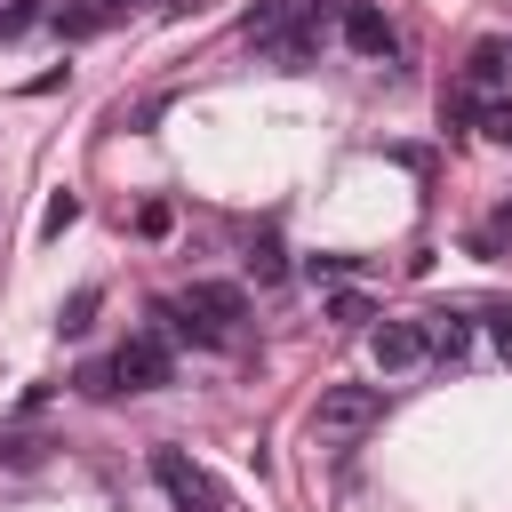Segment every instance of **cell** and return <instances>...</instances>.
Instances as JSON below:
<instances>
[{"label": "cell", "instance_id": "1", "mask_svg": "<svg viewBox=\"0 0 512 512\" xmlns=\"http://www.w3.org/2000/svg\"><path fill=\"white\" fill-rule=\"evenodd\" d=\"M384 416V384H328L320 400H312V432L320 440H352V432H368Z\"/></svg>", "mask_w": 512, "mask_h": 512}, {"label": "cell", "instance_id": "2", "mask_svg": "<svg viewBox=\"0 0 512 512\" xmlns=\"http://www.w3.org/2000/svg\"><path fill=\"white\" fill-rule=\"evenodd\" d=\"M152 480L168 488V504H176V512H224V488H216L184 448H152Z\"/></svg>", "mask_w": 512, "mask_h": 512}, {"label": "cell", "instance_id": "3", "mask_svg": "<svg viewBox=\"0 0 512 512\" xmlns=\"http://www.w3.org/2000/svg\"><path fill=\"white\" fill-rule=\"evenodd\" d=\"M368 352H376L384 376H416V368L432 360V328H424V320H376V328H368Z\"/></svg>", "mask_w": 512, "mask_h": 512}, {"label": "cell", "instance_id": "4", "mask_svg": "<svg viewBox=\"0 0 512 512\" xmlns=\"http://www.w3.org/2000/svg\"><path fill=\"white\" fill-rule=\"evenodd\" d=\"M112 376H120V392H160V384L176 376L168 336H128V344L112 352Z\"/></svg>", "mask_w": 512, "mask_h": 512}, {"label": "cell", "instance_id": "5", "mask_svg": "<svg viewBox=\"0 0 512 512\" xmlns=\"http://www.w3.org/2000/svg\"><path fill=\"white\" fill-rule=\"evenodd\" d=\"M184 312H192L208 336H232V328L248 320V288H232V280H192V288H184Z\"/></svg>", "mask_w": 512, "mask_h": 512}, {"label": "cell", "instance_id": "6", "mask_svg": "<svg viewBox=\"0 0 512 512\" xmlns=\"http://www.w3.org/2000/svg\"><path fill=\"white\" fill-rule=\"evenodd\" d=\"M336 24H344V48L352 56H392V24H384V8H368V0H336Z\"/></svg>", "mask_w": 512, "mask_h": 512}, {"label": "cell", "instance_id": "7", "mask_svg": "<svg viewBox=\"0 0 512 512\" xmlns=\"http://www.w3.org/2000/svg\"><path fill=\"white\" fill-rule=\"evenodd\" d=\"M288 16H296L288 0H248V16H240V32H248L256 48H280V40H288Z\"/></svg>", "mask_w": 512, "mask_h": 512}, {"label": "cell", "instance_id": "8", "mask_svg": "<svg viewBox=\"0 0 512 512\" xmlns=\"http://www.w3.org/2000/svg\"><path fill=\"white\" fill-rule=\"evenodd\" d=\"M504 72H512V48H504V40H480V48H472V64H464V80H472V88H504Z\"/></svg>", "mask_w": 512, "mask_h": 512}, {"label": "cell", "instance_id": "9", "mask_svg": "<svg viewBox=\"0 0 512 512\" xmlns=\"http://www.w3.org/2000/svg\"><path fill=\"white\" fill-rule=\"evenodd\" d=\"M424 328H432V360H456V352L472 344V320H464V312H432Z\"/></svg>", "mask_w": 512, "mask_h": 512}, {"label": "cell", "instance_id": "10", "mask_svg": "<svg viewBox=\"0 0 512 512\" xmlns=\"http://www.w3.org/2000/svg\"><path fill=\"white\" fill-rule=\"evenodd\" d=\"M96 304H104V288H72V304L56 312V328H64V336H80V328L96 320Z\"/></svg>", "mask_w": 512, "mask_h": 512}, {"label": "cell", "instance_id": "11", "mask_svg": "<svg viewBox=\"0 0 512 512\" xmlns=\"http://www.w3.org/2000/svg\"><path fill=\"white\" fill-rule=\"evenodd\" d=\"M480 136L512 152V96H488V104H480Z\"/></svg>", "mask_w": 512, "mask_h": 512}, {"label": "cell", "instance_id": "12", "mask_svg": "<svg viewBox=\"0 0 512 512\" xmlns=\"http://www.w3.org/2000/svg\"><path fill=\"white\" fill-rule=\"evenodd\" d=\"M248 272H256L264 288H272V280H288V256H280V240H256V248H248Z\"/></svg>", "mask_w": 512, "mask_h": 512}, {"label": "cell", "instance_id": "13", "mask_svg": "<svg viewBox=\"0 0 512 512\" xmlns=\"http://www.w3.org/2000/svg\"><path fill=\"white\" fill-rule=\"evenodd\" d=\"M72 384H80L88 400H112V392H120V376H112V360H88V368H80Z\"/></svg>", "mask_w": 512, "mask_h": 512}, {"label": "cell", "instance_id": "14", "mask_svg": "<svg viewBox=\"0 0 512 512\" xmlns=\"http://www.w3.org/2000/svg\"><path fill=\"white\" fill-rule=\"evenodd\" d=\"M72 216H80V200H72V192H56V200H48V208H40V232H64V224H72Z\"/></svg>", "mask_w": 512, "mask_h": 512}, {"label": "cell", "instance_id": "15", "mask_svg": "<svg viewBox=\"0 0 512 512\" xmlns=\"http://www.w3.org/2000/svg\"><path fill=\"white\" fill-rule=\"evenodd\" d=\"M328 320H344V328H368L376 312H368V296H336V304H328Z\"/></svg>", "mask_w": 512, "mask_h": 512}, {"label": "cell", "instance_id": "16", "mask_svg": "<svg viewBox=\"0 0 512 512\" xmlns=\"http://www.w3.org/2000/svg\"><path fill=\"white\" fill-rule=\"evenodd\" d=\"M504 240H512V200H504V208L488 216V232H480V248H504Z\"/></svg>", "mask_w": 512, "mask_h": 512}, {"label": "cell", "instance_id": "17", "mask_svg": "<svg viewBox=\"0 0 512 512\" xmlns=\"http://www.w3.org/2000/svg\"><path fill=\"white\" fill-rule=\"evenodd\" d=\"M488 328H496V344H504V360H512V304H496V312H488Z\"/></svg>", "mask_w": 512, "mask_h": 512}, {"label": "cell", "instance_id": "18", "mask_svg": "<svg viewBox=\"0 0 512 512\" xmlns=\"http://www.w3.org/2000/svg\"><path fill=\"white\" fill-rule=\"evenodd\" d=\"M80 8H88V16H104V24H112V16H120V8H128V0H80Z\"/></svg>", "mask_w": 512, "mask_h": 512}, {"label": "cell", "instance_id": "19", "mask_svg": "<svg viewBox=\"0 0 512 512\" xmlns=\"http://www.w3.org/2000/svg\"><path fill=\"white\" fill-rule=\"evenodd\" d=\"M0 32H8V8H0Z\"/></svg>", "mask_w": 512, "mask_h": 512}]
</instances>
